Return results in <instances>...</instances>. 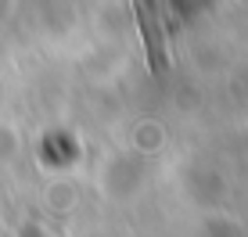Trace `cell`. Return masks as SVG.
Wrapping results in <instances>:
<instances>
[{
    "label": "cell",
    "mask_w": 248,
    "mask_h": 237,
    "mask_svg": "<svg viewBox=\"0 0 248 237\" xmlns=\"http://www.w3.org/2000/svg\"><path fill=\"white\" fill-rule=\"evenodd\" d=\"M133 15H137V29H140V44H144V61H148L151 75H166V69H169V47H166V29H162L158 7L137 0Z\"/></svg>",
    "instance_id": "cell-1"
}]
</instances>
